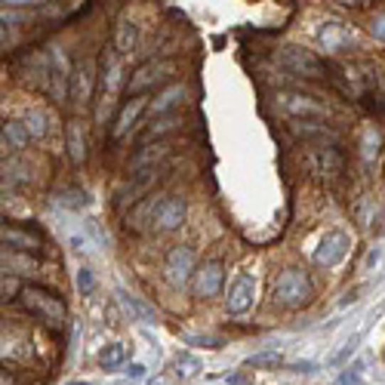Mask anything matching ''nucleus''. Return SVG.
<instances>
[{"label":"nucleus","mask_w":385,"mask_h":385,"mask_svg":"<svg viewBox=\"0 0 385 385\" xmlns=\"http://www.w3.org/2000/svg\"><path fill=\"white\" fill-rule=\"evenodd\" d=\"M145 105H148V96L142 93V96H133L127 102L124 108H120V115H117V127H115V136H124L130 127H136V120H139V115L145 111Z\"/></svg>","instance_id":"dca6fc26"},{"label":"nucleus","mask_w":385,"mask_h":385,"mask_svg":"<svg viewBox=\"0 0 385 385\" xmlns=\"http://www.w3.org/2000/svg\"><path fill=\"white\" fill-rule=\"evenodd\" d=\"M164 271H167V280L173 287H185L189 278L197 271V256L191 247H173L167 253V262H164Z\"/></svg>","instance_id":"423d86ee"},{"label":"nucleus","mask_w":385,"mask_h":385,"mask_svg":"<svg viewBox=\"0 0 385 385\" xmlns=\"http://www.w3.org/2000/svg\"><path fill=\"white\" fill-rule=\"evenodd\" d=\"M56 201H59L62 206H68V210H80V206H87V194H83L80 189H62L59 194H56Z\"/></svg>","instance_id":"b1692460"},{"label":"nucleus","mask_w":385,"mask_h":385,"mask_svg":"<svg viewBox=\"0 0 385 385\" xmlns=\"http://www.w3.org/2000/svg\"><path fill=\"white\" fill-rule=\"evenodd\" d=\"M185 213L189 206L179 194H157L154 197V219H152V228L154 231H176L185 225Z\"/></svg>","instance_id":"7ed1b4c3"},{"label":"nucleus","mask_w":385,"mask_h":385,"mask_svg":"<svg viewBox=\"0 0 385 385\" xmlns=\"http://www.w3.org/2000/svg\"><path fill=\"white\" fill-rule=\"evenodd\" d=\"M167 157H170V142H164V139H157V142L152 145H139L136 148V154L130 157V164H127V173L130 176H139V173H145V170H154V167H161Z\"/></svg>","instance_id":"6e6552de"},{"label":"nucleus","mask_w":385,"mask_h":385,"mask_svg":"<svg viewBox=\"0 0 385 385\" xmlns=\"http://www.w3.org/2000/svg\"><path fill=\"white\" fill-rule=\"evenodd\" d=\"M222 280H225V265L222 259H210L204 265H197L194 271V293L201 299H210L222 290Z\"/></svg>","instance_id":"1a4fd4ad"},{"label":"nucleus","mask_w":385,"mask_h":385,"mask_svg":"<svg viewBox=\"0 0 385 385\" xmlns=\"http://www.w3.org/2000/svg\"><path fill=\"white\" fill-rule=\"evenodd\" d=\"M93 93H96V68H93V62L83 59L78 68L71 71V99L87 105L93 99Z\"/></svg>","instance_id":"9b49d317"},{"label":"nucleus","mask_w":385,"mask_h":385,"mask_svg":"<svg viewBox=\"0 0 385 385\" xmlns=\"http://www.w3.org/2000/svg\"><path fill=\"white\" fill-rule=\"evenodd\" d=\"M117 296H120V302H124V305L130 308V312H133V315L139 317V321L154 324V312H152V308H148L145 302H139V299H136V296H130L127 290H117Z\"/></svg>","instance_id":"4be33fe9"},{"label":"nucleus","mask_w":385,"mask_h":385,"mask_svg":"<svg viewBox=\"0 0 385 385\" xmlns=\"http://www.w3.org/2000/svg\"><path fill=\"white\" fill-rule=\"evenodd\" d=\"M43 83H46V90H50L53 102H65L71 96V68H68V62H65V56L59 50H53L50 62H46Z\"/></svg>","instance_id":"39448f33"},{"label":"nucleus","mask_w":385,"mask_h":385,"mask_svg":"<svg viewBox=\"0 0 385 385\" xmlns=\"http://www.w3.org/2000/svg\"><path fill=\"white\" fill-rule=\"evenodd\" d=\"M124 361H127V349H124L120 342L105 345V349L99 352V364H102V370H117Z\"/></svg>","instance_id":"412c9836"},{"label":"nucleus","mask_w":385,"mask_h":385,"mask_svg":"<svg viewBox=\"0 0 385 385\" xmlns=\"http://www.w3.org/2000/svg\"><path fill=\"white\" fill-rule=\"evenodd\" d=\"M28 142H31V133H28L25 120H6L4 124V148H9V152H25Z\"/></svg>","instance_id":"f3484780"},{"label":"nucleus","mask_w":385,"mask_h":385,"mask_svg":"<svg viewBox=\"0 0 385 385\" xmlns=\"http://www.w3.org/2000/svg\"><path fill=\"white\" fill-rule=\"evenodd\" d=\"M354 342H358V339H352L349 345H345V349H342V352H339V354H336V358H333V364H339V361H345V358H349V354L354 352Z\"/></svg>","instance_id":"c85d7f7f"},{"label":"nucleus","mask_w":385,"mask_h":385,"mask_svg":"<svg viewBox=\"0 0 385 385\" xmlns=\"http://www.w3.org/2000/svg\"><path fill=\"white\" fill-rule=\"evenodd\" d=\"M68 154L74 164H83V157H87V145H83V133H80V124L78 120H68Z\"/></svg>","instance_id":"6ab92c4d"},{"label":"nucleus","mask_w":385,"mask_h":385,"mask_svg":"<svg viewBox=\"0 0 385 385\" xmlns=\"http://www.w3.org/2000/svg\"><path fill=\"white\" fill-rule=\"evenodd\" d=\"M0 238H4V247L16 250V253H41V238H34L31 228H19V225H4V231H0Z\"/></svg>","instance_id":"ddd939ff"},{"label":"nucleus","mask_w":385,"mask_h":385,"mask_svg":"<svg viewBox=\"0 0 385 385\" xmlns=\"http://www.w3.org/2000/svg\"><path fill=\"white\" fill-rule=\"evenodd\" d=\"M275 302L284 308H302L312 302V280L299 268H284L275 280Z\"/></svg>","instance_id":"f03ea898"},{"label":"nucleus","mask_w":385,"mask_h":385,"mask_svg":"<svg viewBox=\"0 0 385 385\" xmlns=\"http://www.w3.org/2000/svg\"><path fill=\"white\" fill-rule=\"evenodd\" d=\"M130 376H133V379H142L145 376V367H142V364H130Z\"/></svg>","instance_id":"c756f323"},{"label":"nucleus","mask_w":385,"mask_h":385,"mask_svg":"<svg viewBox=\"0 0 385 385\" xmlns=\"http://www.w3.org/2000/svg\"><path fill=\"white\" fill-rule=\"evenodd\" d=\"M284 358H280V352H265V354H256V358L247 361L250 370H265V367H280Z\"/></svg>","instance_id":"393cba45"},{"label":"nucleus","mask_w":385,"mask_h":385,"mask_svg":"<svg viewBox=\"0 0 385 385\" xmlns=\"http://www.w3.org/2000/svg\"><path fill=\"white\" fill-rule=\"evenodd\" d=\"M176 71L173 62H145L139 65L136 74H130V83H127V93H133V96H142V93H148L154 87V83L167 80L170 74Z\"/></svg>","instance_id":"0eeeda50"},{"label":"nucleus","mask_w":385,"mask_h":385,"mask_svg":"<svg viewBox=\"0 0 385 385\" xmlns=\"http://www.w3.org/2000/svg\"><path fill=\"white\" fill-rule=\"evenodd\" d=\"M25 127H28V133H31V139H43L50 133V115L41 108H31L25 115Z\"/></svg>","instance_id":"aec40b11"},{"label":"nucleus","mask_w":385,"mask_h":385,"mask_svg":"<svg viewBox=\"0 0 385 385\" xmlns=\"http://www.w3.org/2000/svg\"><path fill=\"white\" fill-rule=\"evenodd\" d=\"M179 367H182V376H194L201 364H197L194 358H189V354H179V358H176V370H179Z\"/></svg>","instance_id":"a878e982"},{"label":"nucleus","mask_w":385,"mask_h":385,"mask_svg":"<svg viewBox=\"0 0 385 385\" xmlns=\"http://www.w3.org/2000/svg\"><path fill=\"white\" fill-rule=\"evenodd\" d=\"M253 293H256V280H253V275H238L234 278V284L228 287V296H225V305H228V315H243L247 308L253 305Z\"/></svg>","instance_id":"9d476101"},{"label":"nucleus","mask_w":385,"mask_h":385,"mask_svg":"<svg viewBox=\"0 0 385 385\" xmlns=\"http://www.w3.org/2000/svg\"><path fill=\"white\" fill-rule=\"evenodd\" d=\"M19 302L34 321H43L50 327H65V317H68V308L59 296H53L50 290L43 287H22L19 290Z\"/></svg>","instance_id":"f257e3e1"},{"label":"nucleus","mask_w":385,"mask_h":385,"mask_svg":"<svg viewBox=\"0 0 385 385\" xmlns=\"http://www.w3.org/2000/svg\"><path fill=\"white\" fill-rule=\"evenodd\" d=\"M93 284H96V280H93V271L90 268H80V275H78V287H80V293L87 296L90 290H93Z\"/></svg>","instance_id":"bb28decb"},{"label":"nucleus","mask_w":385,"mask_h":385,"mask_svg":"<svg viewBox=\"0 0 385 385\" xmlns=\"http://www.w3.org/2000/svg\"><path fill=\"white\" fill-rule=\"evenodd\" d=\"M182 127V120H179V111L176 115H161V117H154L152 124H148L142 133H139V139H136V148L139 145H148V142H157V139H164V136H170V133H176V130Z\"/></svg>","instance_id":"4468645a"},{"label":"nucleus","mask_w":385,"mask_h":385,"mask_svg":"<svg viewBox=\"0 0 385 385\" xmlns=\"http://www.w3.org/2000/svg\"><path fill=\"white\" fill-rule=\"evenodd\" d=\"M115 43H117L120 53H133V46H136V25L130 22V19H124V22H120Z\"/></svg>","instance_id":"5701e85b"},{"label":"nucleus","mask_w":385,"mask_h":385,"mask_svg":"<svg viewBox=\"0 0 385 385\" xmlns=\"http://www.w3.org/2000/svg\"><path fill=\"white\" fill-rule=\"evenodd\" d=\"M16 290H22V284L16 278H4V299H13L9 293H16Z\"/></svg>","instance_id":"cd10ccee"},{"label":"nucleus","mask_w":385,"mask_h":385,"mask_svg":"<svg viewBox=\"0 0 385 385\" xmlns=\"http://www.w3.org/2000/svg\"><path fill=\"white\" fill-rule=\"evenodd\" d=\"M287 108H290V115L293 117H302V120H324L327 117V111L324 108H317V105H312L308 102V96H290L287 99Z\"/></svg>","instance_id":"a211bd4d"},{"label":"nucleus","mask_w":385,"mask_h":385,"mask_svg":"<svg viewBox=\"0 0 385 385\" xmlns=\"http://www.w3.org/2000/svg\"><path fill=\"white\" fill-rule=\"evenodd\" d=\"M345 253H349V238H345L342 231H330L327 238L321 241V247H317V253H315V262L317 265H336Z\"/></svg>","instance_id":"f8f14e48"},{"label":"nucleus","mask_w":385,"mask_h":385,"mask_svg":"<svg viewBox=\"0 0 385 385\" xmlns=\"http://www.w3.org/2000/svg\"><path fill=\"white\" fill-rule=\"evenodd\" d=\"M280 65H284L290 74H299V78H312V80L327 78V65L317 59L315 53L302 50V46H287V50L280 53Z\"/></svg>","instance_id":"20e7f679"},{"label":"nucleus","mask_w":385,"mask_h":385,"mask_svg":"<svg viewBox=\"0 0 385 385\" xmlns=\"http://www.w3.org/2000/svg\"><path fill=\"white\" fill-rule=\"evenodd\" d=\"M182 102H185V87H182V83H173V87H167L161 96L152 102V115H154V117H161V115H176Z\"/></svg>","instance_id":"2eb2a0df"},{"label":"nucleus","mask_w":385,"mask_h":385,"mask_svg":"<svg viewBox=\"0 0 385 385\" xmlns=\"http://www.w3.org/2000/svg\"><path fill=\"white\" fill-rule=\"evenodd\" d=\"M68 385H93V382H68Z\"/></svg>","instance_id":"2f4dec72"},{"label":"nucleus","mask_w":385,"mask_h":385,"mask_svg":"<svg viewBox=\"0 0 385 385\" xmlns=\"http://www.w3.org/2000/svg\"><path fill=\"white\" fill-rule=\"evenodd\" d=\"M6 6H31V4H37V0H4Z\"/></svg>","instance_id":"7c9ffc66"}]
</instances>
